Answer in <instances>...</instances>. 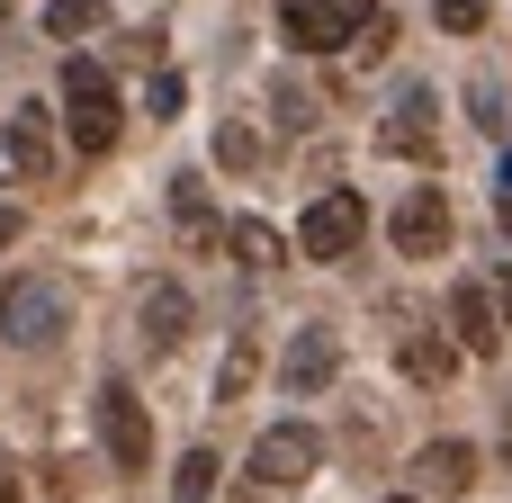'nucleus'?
Wrapping results in <instances>:
<instances>
[{"mask_svg":"<svg viewBox=\"0 0 512 503\" xmlns=\"http://www.w3.org/2000/svg\"><path fill=\"white\" fill-rule=\"evenodd\" d=\"M279 27H288V45L333 54V45H351V36H369V27H378V0H288V9H279Z\"/></svg>","mask_w":512,"mask_h":503,"instance_id":"obj_1","label":"nucleus"},{"mask_svg":"<svg viewBox=\"0 0 512 503\" xmlns=\"http://www.w3.org/2000/svg\"><path fill=\"white\" fill-rule=\"evenodd\" d=\"M360 234H369L360 189H324V198L306 207V225H297V252H306V261H351V252H360Z\"/></svg>","mask_w":512,"mask_h":503,"instance_id":"obj_2","label":"nucleus"},{"mask_svg":"<svg viewBox=\"0 0 512 503\" xmlns=\"http://www.w3.org/2000/svg\"><path fill=\"white\" fill-rule=\"evenodd\" d=\"M63 324H72V306H63L54 279H9V288H0V333H9L18 351H45Z\"/></svg>","mask_w":512,"mask_h":503,"instance_id":"obj_3","label":"nucleus"},{"mask_svg":"<svg viewBox=\"0 0 512 503\" xmlns=\"http://www.w3.org/2000/svg\"><path fill=\"white\" fill-rule=\"evenodd\" d=\"M315 459H324V432L315 423H270L252 441V486H306Z\"/></svg>","mask_w":512,"mask_h":503,"instance_id":"obj_4","label":"nucleus"},{"mask_svg":"<svg viewBox=\"0 0 512 503\" xmlns=\"http://www.w3.org/2000/svg\"><path fill=\"white\" fill-rule=\"evenodd\" d=\"M99 441H108V459H117L126 477H135V468L153 459V423H144V405H135V387H117V378L99 387Z\"/></svg>","mask_w":512,"mask_h":503,"instance_id":"obj_5","label":"nucleus"},{"mask_svg":"<svg viewBox=\"0 0 512 503\" xmlns=\"http://www.w3.org/2000/svg\"><path fill=\"white\" fill-rule=\"evenodd\" d=\"M387 234H396V252H405V261H432V252L450 243V198H441V189H405V207H396V225H387Z\"/></svg>","mask_w":512,"mask_h":503,"instance_id":"obj_6","label":"nucleus"},{"mask_svg":"<svg viewBox=\"0 0 512 503\" xmlns=\"http://www.w3.org/2000/svg\"><path fill=\"white\" fill-rule=\"evenodd\" d=\"M432 117H441V99H432V90L414 81V90H405V99L387 108L378 144H387V153H414V162H432Z\"/></svg>","mask_w":512,"mask_h":503,"instance_id":"obj_7","label":"nucleus"},{"mask_svg":"<svg viewBox=\"0 0 512 503\" xmlns=\"http://www.w3.org/2000/svg\"><path fill=\"white\" fill-rule=\"evenodd\" d=\"M450 333H459L468 351H504V306H495V288L459 279V288H450Z\"/></svg>","mask_w":512,"mask_h":503,"instance_id":"obj_8","label":"nucleus"},{"mask_svg":"<svg viewBox=\"0 0 512 503\" xmlns=\"http://www.w3.org/2000/svg\"><path fill=\"white\" fill-rule=\"evenodd\" d=\"M333 369H342V342H333L324 324H306V333L288 342V360H279V378H288L297 396H315V387H333Z\"/></svg>","mask_w":512,"mask_h":503,"instance_id":"obj_9","label":"nucleus"},{"mask_svg":"<svg viewBox=\"0 0 512 503\" xmlns=\"http://www.w3.org/2000/svg\"><path fill=\"white\" fill-rule=\"evenodd\" d=\"M414 486L423 495H468L477 486V450L468 441H423L414 450Z\"/></svg>","mask_w":512,"mask_h":503,"instance_id":"obj_10","label":"nucleus"},{"mask_svg":"<svg viewBox=\"0 0 512 503\" xmlns=\"http://www.w3.org/2000/svg\"><path fill=\"white\" fill-rule=\"evenodd\" d=\"M180 333H189V288L153 279L144 288V351H180Z\"/></svg>","mask_w":512,"mask_h":503,"instance_id":"obj_11","label":"nucleus"},{"mask_svg":"<svg viewBox=\"0 0 512 503\" xmlns=\"http://www.w3.org/2000/svg\"><path fill=\"white\" fill-rule=\"evenodd\" d=\"M45 162H54V126H45V108L27 99V108L9 117V171H18V180H45Z\"/></svg>","mask_w":512,"mask_h":503,"instance_id":"obj_12","label":"nucleus"},{"mask_svg":"<svg viewBox=\"0 0 512 503\" xmlns=\"http://www.w3.org/2000/svg\"><path fill=\"white\" fill-rule=\"evenodd\" d=\"M396 369H405L414 387H450V369H459V342H441V333H405V342H396Z\"/></svg>","mask_w":512,"mask_h":503,"instance_id":"obj_13","label":"nucleus"},{"mask_svg":"<svg viewBox=\"0 0 512 503\" xmlns=\"http://www.w3.org/2000/svg\"><path fill=\"white\" fill-rule=\"evenodd\" d=\"M72 144L81 153H108L117 144V90L108 99H72Z\"/></svg>","mask_w":512,"mask_h":503,"instance_id":"obj_14","label":"nucleus"},{"mask_svg":"<svg viewBox=\"0 0 512 503\" xmlns=\"http://www.w3.org/2000/svg\"><path fill=\"white\" fill-rule=\"evenodd\" d=\"M225 243H234V252H243L252 270H279V261H288V243H279V234H270L261 216H243V225H225Z\"/></svg>","mask_w":512,"mask_h":503,"instance_id":"obj_15","label":"nucleus"},{"mask_svg":"<svg viewBox=\"0 0 512 503\" xmlns=\"http://www.w3.org/2000/svg\"><path fill=\"white\" fill-rule=\"evenodd\" d=\"M252 369H261V342H252V333H234V351H225V369H216V405H243Z\"/></svg>","mask_w":512,"mask_h":503,"instance_id":"obj_16","label":"nucleus"},{"mask_svg":"<svg viewBox=\"0 0 512 503\" xmlns=\"http://www.w3.org/2000/svg\"><path fill=\"white\" fill-rule=\"evenodd\" d=\"M171 503H216V450H189V459H180Z\"/></svg>","mask_w":512,"mask_h":503,"instance_id":"obj_17","label":"nucleus"},{"mask_svg":"<svg viewBox=\"0 0 512 503\" xmlns=\"http://www.w3.org/2000/svg\"><path fill=\"white\" fill-rule=\"evenodd\" d=\"M108 90H117V81H108V63H90V54H72V63H63V108H72V99H108Z\"/></svg>","mask_w":512,"mask_h":503,"instance_id":"obj_18","label":"nucleus"},{"mask_svg":"<svg viewBox=\"0 0 512 503\" xmlns=\"http://www.w3.org/2000/svg\"><path fill=\"white\" fill-rule=\"evenodd\" d=\"M171 216H180L189 234H216V216H207V180H189V171H180V180H171Z\"/></svg>","mask_w":512,"mask_h":503,"instance_id":"obj_19","label":"nucleus"},{"mask_svg":"<svg viewBox=\"0 0 512 503\" xmlns=\"http://www.w3.org/2000/svg\"><path fill=\"white\" fill-rule=\"evenodd\" d=\"M99 18H108V0H54L45 9V36H90Z\"/></svg>","mask_w":512,"mask_h":503,"instance_id":"obj_20","label":"nucleus"},{"mask_svg":"<svg viewBox=\"0 0 512 503\" xmlns=\"http://www.w3.org/2000/svg\"><path fill=\"white\" fill-rule=\"evenodd\" d=\"M441 27H450V36H477V27H486V0H441Z\"/></svg>","mask_w":512,"mask_h":503,"instance_id":"obj_21","label":"nucleus"},{"mask_svg":"<svg viewBox=\"0 0 512 503\" xmlns=\"http://www.w3.org/2000/svg\"><path fill=\"white\" fill-rule=\"evenodd\" d=\"M216 153H225V162H234V171H243V162H252V153H261V135H252V126H225V135H216Z\"/></svg>","mask_w":512,"mask_h":503,"instance_id":"obj_22","label":"nucleus"},{"mask_svg":"<svg viewBox=\"0 0 512 503\" xmlns=\"http://www.w3.org/2000/svg\"><path fill=\"white\" fill-rule=\"evenodd\" d=\"M144 99H153V117H171V108H180V72H153V90H144Z\"/></svg>","mask_w":512,"mask_h":503,"instance_id":"obj_23","label":"nucleus"},{"mask_svg":"<svg viewBox=\"0 0 512 503\" xmlns=\"http://www.w3.org/2000/svg\"><path fill=\"white\" fill-rule=\"evenodd\" d=\"M495 306H504V333H512V261L495 270Z\"/></svg>","mask_w":512,"mask_h":503,"instance_id":"obj_24","label":"nucleus"},{"mask_svg":"<svg viewBox=\"0 0 512 503\" xmlns=\"http://www.w3.org/2000/svg\"><path fill=\"white\" fill-rule=\"evenodd\" d=\"M495 198H504V225H512V153H504V171H495Z\"/></svg>","mask_w":512,"mask_h":503,"instance_id":"obj_25","label":"nucleus"},{"mask_svg":"<svg viewBox=\"0 0 512 503\" xmlns=\"http://www.w3.org/2000/svg\"><path fill=\"white\" fill-rule=\"evenodd\" d=\"M0 243H18V207H0Z\"/></svg>","mask_w":512,"mask_h":503,"instance_id":"obj_26","label":"nucleus"},{"mask_svg":"<svg viewBox=\"0 0 512 503\" xmlns=\"http://www.w3.org/2000/svg\"><path fill=\"white\" fill-rule=\"evenodd\" d=\"M387 503H423V495H387Z\"/></svg>","mask_w":512,"mask_h":503,"instance_id":"obj_27","label":"nucleus"},{"mask_svg":"<svg viewBox=\"0 0 512 503\" xmlns=\"http://www.w3.org/2000/svg\"><path fill=\"white\" fill-rule=\"evenodd\" d=\"M0 9H9V0H0Z\"/></svg>","mask_w":512,"mask_h":503,"instance_id":"obj_28","label":"nucleus"}]
</instances>
